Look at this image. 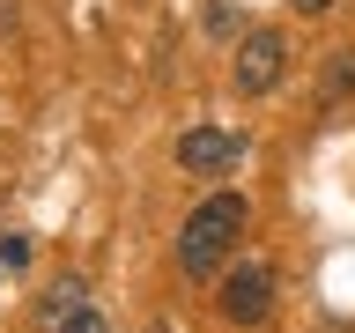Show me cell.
I'll use <instances>...</instances> for the list:
<instances>
[{
  "label": "cell",
  "instance_id": "cell-7",
  "mask_svg": "<svg viewBox=\"0 0 355 333\" xmlns=\"http://www.w3.org/2000/svg\"><path fill=\"white\" fill-rule=\"evenodd\" d=\"M52 333H111V326H104V318H96V311L82 304V311H74V318H60V326H52Z\"/></svg>",
  "mask_w": 355,
  "mask_h": 333
},
{
  "label": "cell",
  "instance_id": "cell-6",
  "mask_svg": "<svg viewBox=\"0 0 355 333\" xmlns=\"http://www.w3.org/2000/svg\"><path fill=\"white\" fill-rule=\"evenodd\" d=\"M340 89H355V60L348 52H333V67H326V96H340Z\"/></svg>",
  "mask_w": 355,
  "mask_h": 333
},
{
  "label": "cell",
  "instance_id": "cell-1",
  "mask_svg": "<svg viewBox=\"0 0 355 333\" xmlns=\"http://www.w3.org/2000/svg\"><path fill=\"white\" fill-rule=\"evenodd\" d=\"M244 230V200L237 193H207L185 215V230H178V266L193 274V282H207L222 259H230V237Z\"/></svg>",
  "mask_w": 355,
  "mask_h": 333
},
{
  "label": "cell",
  "instance_id": "cell-3",
  "mask_svg": "<svg viewBox=\"0 0 355 333\" xmlns=\"http://www.w3.org/2000/svg\"><path fill=\"white\" fill-rule=\"evenodd\" d=\"M282 60H288L282 30H252V37L237 44V89L244 96H266V89L282 82Z\"/></svg>",
  "mask_w": 355,
  "mask_h": 333
},
{
  "label": "cell",
  "instance_id": "cell-4",
  "mask_svg": "<svg viewBox=\"0 0 355 333\" xmlns=\"http://www.w3.org/2000/svg\"><path fill=\"white\" fill-rule=\"evenodd\" d=\"M178 163L193 178H215L237 163V133H222V126H193V133H178Z\"/></svg>",
  "mask_w": 355,
  "mask_h": 333
},
{
  "label": "cell",
  "instance_id": "cell-9",
  "mask_svg": "<svg viewBox=\"0 0 355 333\" xmlns=\"http://www.w3.org/2000/svg\"><path fill=\"white\" fill-rule=\"evenodd\" d=\"M155 333H163V326H155Z\"/></svg>",
  "mask_w": 355,
  "mask_h": 333
},
{
  "label": "cell",
  "instance_id": "cell-5",
  "mask_svg": "<svg viewBox=\"0 0 355 333\" xmlns=\"http://www.w3.org/2000/svg\"><path fill=\"white\" fill-rule=\"evenodd\" d=\"M82 311V282L67 274V282H52V296H44V326H60V318H74Z\"/></svg>",
  "mask_w": 355,
  "mask_h": 333
},
{
  "label": "cell",
  "instance_id": "cell-8",
  "mask_svg": "<svg viewBox=\"0 0 355 333\" xmlns=\"http://www.w3.org/2000/svg\"><path fill=\"white\" fill-rule=\"evenodd\" d=\"M296 8H304V15H326V8H333V0H296Z\"/></svg>",
  "mask_w": 355,
  "mask_h": 333
},
{
  "label": "cell",
  "instance_id": "cell-2",
  "mask_svg": "<svg viewBox=\"0 0 355 333\" xmlns=\"http://www.w3.org/2000/svg\"><path fill=\"white\" fill-rule=\"evenodd\" d=\"M222 318L230 326H259L266 318V304H274V266H259V259H244V266H230L222 274Z\"/></svg>",
  "mask_w": 355,
  "mask_h": 333
}]
</instances>
